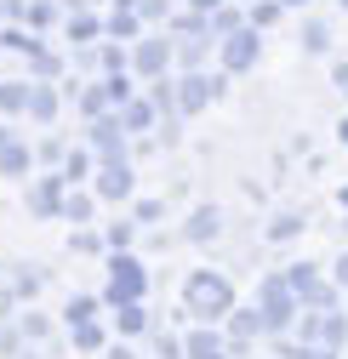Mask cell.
Masks as SVG:
<instances>
[{
    "mask_svg": "<svg viewBox=\"0 0 348 359\" xmlns=\"http://www.w3.org/2000/svg\"><path fill=\"white\" fill-rule=\"evenodd\" d=\"M342 6H348V0H342Z\"/></svg>",
    "mask_w": 348,
    "mask_h": 359,
    "instance_id": "cell-3",
    "label": "cell"
},
{
    "mask_svg": "<svg viewBox=\"0 0 348 359\" xmlns=\"http://www.w3.org/2000/svg\"><path fill=\"white\" fill-rule=\"evenodd\" d=\"M337 274H342V285H348V257H342V268H337Z\"/></svg>",
    "mask_w": 348,
    "mask_h": 359,
    "instance_id": "cell-1",
    "label": "cell"
},
{
    "mask_svg": "<svg viewBox=\"0 0 348 359\" xmlns=\"http://www.w3.org/2000/svg\"><path fill=\"white\" fill-rule=\"evenodd\" d=\"M286 6H302V0H286Z\"/></svg>",
    "mask_w": 348,
    "mask_h": 359,
    "instance_id": "cell-2",
    "label": "cell"
}]
</instances>
